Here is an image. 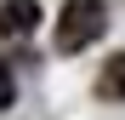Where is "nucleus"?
Segmentation results:
<instances>
[{
    "instance_id": "nucleus-1",
    "label": "nucleus",
    "mask_w": 125,
    "mask_h": 120,
    "mask_svg": "<svg viewBox=\"0 0 125 120\" xmlns=\"http://www.w3.org/2000/svg\"><path fill=\"white\" fill-rule=\"evenodd\" d=\"M102 29H108V6L102 0H68L62 17H57V52H85Z\"/></svg>"
},
{
    "instance_id": "nucleus-2",
    "label": "nucleus",
    "mask_w": 125,
    "mask_h": 120,
    "mask_svg": "<svg viewBox=\"0 0 125 120\" xmlns=\"http://www.w3.org/2000/svg\"><path fill=\"white\" fill-rule=\"evenodd\" d=\"M34 23H40V6H34V0H6V6H0V34H6V40L34 34Z\"/></svg>"
},
{
    "instance_id": "nucleus-3",
    "label": "nucleus",
    "mask_w": 125,
    "mask_h": 120,
    "mask_svg": "<svg viewBox=\"0 0 125 120\" xmlns=\"http://www.w3.org/2000/svg\"><path fill=\"white\" fill-rule=\"evenodd\" d=\"M102 92L125 97V57H114V63H108V74H102Z\"/></svg>"
},
{
    "instance_id": "nucleus-4",
    "label": "nucleus",
    "mask_w": 125,
    "mask_h": 120,
    "mask_svg": "<svg viewBox=\"0 0 125 120\" xmlns=\"http://www.w3.org/2000/svg\"><path fill=\"white\" fill-rule=\"evenodd\" d=\"M0 109H11V69L0 63Z\"/></svg>"
}]
</instances>
